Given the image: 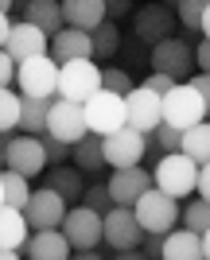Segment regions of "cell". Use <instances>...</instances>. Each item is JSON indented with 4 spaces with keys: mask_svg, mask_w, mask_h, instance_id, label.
<instances>
[{
    "mask_svg": "<svg viewBox=\"0 0 210 260\" xmlns=\"http://www.w3.org/2000/svg\"><path fill=\"white\" fill-rule=\"evenodd\" d=\"M101 241L117 252H129L144 245V225L133 206H113L109 214H101Z\"/></svg>",
    "mask_w": 210,
    "mask_h": 260,
    "instance_id": "cell-7",
    "label": "cell"
},
{
    "mask_svg": "<svg viewBox=\"0 0 210 260\" xmlns=\"http://www.w3.org/2000/svg\"><path fill=\"white\" fill-rule=\"evenodd\" d=\"M89 39H94V58H117V54H121V43H125L117 20L98 23V27L89 31Z\"/></svg>",
    "mask_w": 210,
    "mask_h": 260,
    "instance_id": "cell-27",
    "label": "cell"
},
{
    "mask_svg": "<svg viewBox=\"0 0 210 260\" xmlns=\"http://www.w3.org/2000/svg\"><path fill=\"white\" fill-rule=\"evenodd\" d=\"M16 58H12L8 54V47H0V86H12V82H16Z\"/></svg>",
    "mask_w": 210,
    "mask_h": 260,
    "instance_id": "cell-36",
    "label": "cell"
},
{
    "mask_svg": "<svg viewBox=\"0 0 210 260\" xmlns=\"http://www.w3.org/2000/svg\"><path fill=\"white\" fill-rule=\"evenodd\" d=\"M144 155H148V132L125 124V128L105 136V163H109V167H133Z\"/></svg>",
    "mask_w": 210,
    "mask_h": 260,
    "instance_id": "cell-13",
    "label": "cell"
},
{
    "mask_svg": "<svg viewBox=\"0 0 210 260\" xmlns=\"http://www.w3.org/2000/svg\"><path fill=\"white\" fill-rule=\"evenodd\" d=\"M16 8H20V12H23V8H27V0H16Z\"/></svg>",
    "mask_w": 210,
    "mask_h": 260,
    "instance_id": "cell-48",
    "label": "cell"
},
{
    "mask_svg": "<svg viewBox=\"0 0 210 260\" xmlns=\"http://www.w3.org/2000/svg\"><path fill=\"white\" fill-rule=\"evenodd\" d=\"M125 105H129V124L140 132H156L160 120H164V93H156L148 86H133L125 93Z\"/></svg>",
    "mask_w": 210,
    "mask_h": 260,
    "instance_id": "cell-15",
    "label": "cell"
},
{
    "mask_svg": "<svg viewBox=\"0 0 210 260\" xmlns=\"http://www.w3.org/2000/svg\"><path fill=\"white\" fill-rule=\"evenodd\" d=\"M156 140H160V148H164V152H179V144H183V128H175V124L160 120V128H156Z\"/></svg>",
    "mask_w": 210,
    "mask_h": 260,
    "instance_id": "cell-35",
    "label": "cell"
},
{
    "mask_svg": "<svg viewBox=\"0 0 210 260\" xmlns=\"http://www.w3.org/2000/svg\"><path fill=\"white\" fill-rule=\"evenodd\" d=\"M133 210H136V217H140L144 233H167V229H175L179 217H183L179 198L167 194V190H160V186H148V190L133 202Z\"/></svg>",
    "mask_w": 210,
    "mask_h": 260,
    "instance_id": "cell-3",
    "label": "cell"
},
{
    "mask_svg": "<svg viewBox=\"0 0 210 260\" xmlns=\"http://www.w3.org/2000/svg\"><path fill=\"white\" fill-rule=\"evenodd\" d=\"M101 89V66L98 58H70L58 70V98L70 101H86Z\"/></svg>",
    "mask_w": 210,
    "mask_h": 260,
    "instance_id": "cell-8",
    "label": "cell"
},
{
    "mask_svg": "<svg viewBox=\"0 0 210 260\" xmlns=\"http://www.w3.org/2000/svg\"><path fill=\"white\" fill-rule=\"evenodd\" d=\"M179 225H187V229H195V233H206L210 229V198H195L187 210H183V217H179Z\"/></svg>",
    "mask_w": 210,
    "mask_h": 260,
    "instance_id": "cell-31",
    "label": "cell"
},
{
    "mask_svg": "<svg viewBox=\"0 0 210 260\" xmlns=\"http://www.w3.org/2000/svg\"><path fill=\"white\" fill-rule=\"evenodd\" d=\"M191 86L199 89V98H202V105H206V117H210V74H202V70H199V74L191 78Z\"/></svg>",
    "mask_w": 210,
    "mask_h": 260,
    "instance_id": "cell-39",
    "label": "cell"
},
{
    "mask_svg": "<svg viewBox=\"0 0 210 260\" xmlns=\"http://www.w3.org/2000/svg\"><path fill=\"white\" fill-rule=\"evenodd\" d=\"M20 117H23V93H12L8 86H0V136L20 128Z\"/></svg>",
    "mask_w": 210,
    "mask_h": 260,
    "instance_id": "cell-29",
    "label": "cell"
},
{
    "mask_svg": "<svg viewBox=\"0 0 210 260\" xmlns=\"http://www.w3.org/2000/svg\"><path fill=\"white\" fill-rule=\"evenodd\" d=\"M195 194L210 198V163H199V186H195Z\"/></svg>",
    "mask_w": 210,
    "mask_h": 260,
    "instance_id": "cell-41",
    "label": "cell"
},
{
    "mask_svg": "<svg viewBox=\"0 0 210 260\" xmlns=\"http://www.w3.org/2000/svg\"><path fill=\"white\" fill-rule=\"evenodd\" d=\"M16 8V0H0V12H12Z\"/></svg>",
    "mask_w": 210,
    "mask_h": 260,
    "instance_id": "cell-45",
    "label": "cell"
},
{
    "mask_svg": "<svg viewBox=\"0 0 210 260\" xmlns=\"http://www.w3.org/2000/svg\"><path fill=\"white\" fill-rule=\"evenodd\" d=\"M47 186H55L58 194L67 198V206H74V202H82V194H86V171L82 167H67V163H55L51 171H47Z\"/></svg>",
    "mask_w": 210,
    "mask_h": 260,
    "instance_id": "cell-21",
    "label": "cell"
},
{
    "mask_svg": "<svg viewBox=\"0 0 210 260\" xmlns=\"http://www.w3.org/2000/svg\"><path fill=\"white\" fill-rule=\"evenodd\" d=\"M4 167L27 175V179H35L39 171H47L51 159H47L43 140L32 136V132H23V136H4Z\"/></svg>",
    "mask_w": 210,
    "mask_h": 260,
    "instance_id": "cell-9",
    "label": "cell"
},
{
    "mask_svg": "<svg viewBox=\"0 0 210 260\" xmlns=\"http://www.w3.org/2000/svg\"><path fill=\"white\" fill-rule=\"evenodd\" d=\"M82 202H86V206H94L98 214H109V210L117 206V202H113V194H109V183H86Z\"/></svg>",
    "mask_w": 210,
    "mask_h": 260,
    "instance_id": "cell-32",
    "label": "cell"
},
{
    "mask_svg": "<svg viewBox=\"0 0 210 260\" xmlns=\"http://www.w3.org/2000/svg\"><path fill=\"white\" fill-rule=\"evenodd\" d=\"M0 179H4V198H8L12 206H27V198H32V179H27V175H20V171H12V167H4V171H0Z\"/></svg>",
    "mask_w": 210,
    "mask_h": 260,
    "instance_id": "cell-30",
    "label": "cell"
},
{
    "mask_svg": "<svg viewBox=\"0 0 210 260\" xmlns=\"http://www.w3.org/2000/svg\"><path fill=\"white\" fill-rule=\"evenodd\" d=\"M202 35L210 39V0H206V8H202Z\"/></svg>",
    "mask_w": 210,
    "mask_h": 260,
    "instance_id": "cell-43",
    "label": "cell"
},
{
    "mask_svg": "<svg viewBox=\"0 0 210 260\" xmlns=\"http://www.w3.org/2000/svg\"><path fill=\"white\" fill-rule=\"evenodd\" d=\"M58 70L63 62L51 51L32 54L16 66V86L23 89V98H58Z\"/></svg>",
    "mask_w": 210,
    "mask_h": 260,
    "instance_id": "cell-1",
    "label": "cell"
},
{
    "mask_svg": "<svg viewBox=\"0 0 210 260\" xmlns=\"http://www.w3.org/2000/svg\"><path fill=\"white\" fill-rule=\"evenodd\" d=\"M101 89L129 93V89H133V74H129L125 66H101Z\"/></svg>",
    "mask_w": 210,
    "mask_h": 260,
    "instance_id": "cell-33",
    "label": "cell"
},
{
    "mask_svg": "<svg viewBox=\"0 0 210 260\" xmlns=\"http://www.w3.org/2000/svg\"><path fill=\"white\" fill-rule=\"evenodd\" d=\"M70 159H74L82 171H101V167H105V136H98V132H86V136L74 144Z\"/></svg>",
    "mask_w": 210,
    "mask_h": 260,
    "instance_id": "cell-25",
    "label": "cell"
},
{
    "mask_svg": "<svg viewBox=\"0 0 210 260\" xmlns=\"http://www.w3.org/2000/svg\"><path fill=\"white\" fill-rule=\"evenodd\" d=\"M51 54L58 62H70V58H94V39H89L86 27H63V31L51 35Z\"/></svg>",
    "mask_w": 210,
    "mask_h": 260,
    "instance_id": "cell-19",
    "label": "cell"
},
{
    "mask_svg": "<svg viewBox=\"0 0 210 260\" xmlns=\"http://www.w3.org/2000/svg\"><path fill=\"white\" fill-rule=\"evenodd\" d=\"M140 86H148V89H156V93H167V89L175 86V78H171V74H160V70H152V74L144 78Z\"/></svg>",
    "mask_w": 210,
    "mask_h": 260,
    "instance_id": "cell-37",
    "label": "cell"
},
{
    "mask_svg": "<svg viewBox=\"0 0 210 260\" xmlns=\"http://www.w3.org/2000/svg\"><path fill=\"white\" fill-rule=\"evenodd\" d=\"M195 66H199L202 74H210V39H206V35H202L199 47H195Z\"/></svg>",
    "mask_w": 210,
    "mask_h": 260,
    "instance_id": "cell-38",
    "label": "cell"
},
{
    "mask_svg": "<svg viewBox=\"0 0 210 260\" xmlns=\"http://www.w3.org/2000/svg\"><path fill=\"white\" fill-rule=\"evenodd\" d=\"M202 256V233L187 225H175L164 233V260H199Z\"/></svg>",
    "mask_w": 210,
    "mask_h": 260,
    "instance_id": "cell-22",
    "label": "cell"
},
{
    "mask_svg": "<svg viewBox=\"0 0 210 260\" xmlns=\"http://www.w3.org/2000/svg\"><path fill=\"white\" fill-rule=\"evenodd\" d=\"M0 171H4V140H0Z\"/></svg>",
    "mask_w": 210,
    "mask_h": 260,
    "instance_id": "cell-47",
    "label": "cell"
},
{
    "mask_svg": "<svg viewBox=\"0 0 210 260\" xmlns=\"http://www.w3.org/2000/svg\"><path fill=\"white\" fill-rule=\"evenodd\" d=\"M43 51H51V35H47L39 23H32V20H16V23H12L8 54L16 58V62L32 58V54H43Z\"/></svg>",
    "mask_w": 210,
    "mask_h": 260,
    "instance_id": "cell-17",
    "label": "cell"
},
{
    "mask_svg": "<svg viewBox=\"0 0 210 260\" xmlns=\"http://www.w3.org/2000/svg\"><path fill=\"white\" fill-rule=\"evenodd\" d=\"M63 16H67L70 27H86V31H94L98 23L109 20L105 0H63Z\"/></svg>",
    "mask_w": 210,
    "mask_h": 260,
    "instance_id": "cell-23",
    "label": "cell"
},
{
    "mask_svg": "<svg viewBox=\"0 0 210 260\" xmlns=\"http://www.w3.org/2000/svg\"><path fill=\"white\" fill-rule=\"evenodd\" d=\"M4 202H8V198H4V179H0V206H4Z\"/></svg>",
    "mask_w": 210,
    "mask_h": 260,
    "instance_id": "cell-46",
    "label": "cell"
},
{
    "mask_svg": "<svg viewBox=\"0 0 210 260\" xmlns=\"http://www.w3.org/2000/svg\"><path fill=\"white\" fill-rule=\"evenodd\" d=\"M12 23H16V20H12L8 12H0V47H8V35H12Z\"/></svg>",
    "mask_w": 210,
    "mask_h": 260,
    "instance_id": "cell-42",
    "label": "cell"
},
{
    "mask_svg": "<svg viewBox=\"0 0 210 260\" xmlns=\"http://www.w3.org/2000/svg\"><path fill=\"white\" fill-rule=\"evenodd\" d=\"M23 20L39 23L47 35H55L67 27V16H63V0H27V8H23Z\"/></svg>",
    "mask_w": 210,
    "mask_h": 260,
    "instance_id": "cell-24",
    "label": "cell"
},
{
    "mask_svg": "<svg viewBox=\"0 0 210 260\" xmlns=\"http://www.w3.org/2000/svg\"><path fill=\"white\" fill-rule=\"evenodd\" d=\"M179 152H187L195 163H210V117L199 120V124H191V128H183Z\"/></svg>",
    "mask_w": 210,
    "mask_h": 260,
    "instance_id": "cell-26",
    "label": "cell"
},
{
    "mask_svg": "<svg viewBox=\"0 0 210 260\" xmlns=\"http://www.w3.org/2000/svg\"><path fill=\"white\" fill-rule=\"evenodd\" d=\"M175 23H179V12L167 0H152V4H140L133 12V35L144 47H156L160 39L175 35Z\"/></svg>",
    "mask_w": 210,
    "mask_h": 260,
    "instance_id": "cell-4",
    "label": "cell"
},
{
    "mask_svg": "<svg viewBox=\"0 0 210 260\" xmlns=\"http://www.w3.org/2000/svg\"><path fill=\"white\" fill-rule=\"evenodd\" d=\"M74 252V245L67 241L63 229H32V237L23 245V256L32 260H67Z\"/></svg>",
    "mask_w": 210,
    "mask_h": 260,
    "instance_id": "cell-18",
    "label": "cell"
},
{
    "mask_svg": "<svg viewBox=\"0 0 210 260\" xmlns=\"http://www.w3.org/2000/svg\"><path fill=\"white\" fill-rule=\"evenodd\" d=\"M39 140H43V148H47V159H51V167H55V163H67L70 152H74V144L58 140V136H51V132H39Z\"/></svg>",
    "mask_w": 210,
    "mask_h": 260,
    "instance_id": "cell-34",
    "label": "cell"
},
{
    "mask_svg": "<svg viewBox=\"0 0 210 260\" xmlns=\"http://www.w3.org/2000/svg\"><path fill=\"white\" fill-rule=\"evenodd\" d=\"M27 237H32V221H27V214H23L20 206L4 202V206H0V249L23 252Z\"/></svg>",
    "mask_w": 210,
    "mask_h": 260,
    "instance_id": "cell-20",
    "label": "cell"
},
{
    "mask_svg": "<svg viewBox=\"0 0 210 260\" xmlns=\"http://www.w3.org/2000/svg\"><path fill=\"white\" fill-rule=\"evenodd\" d=\"M86 105V124L89 132L98 136H109V132L125 128L129 124V105H125V93H113V89H98L94 98L82 101Z\"/></svg>",
    "mask_w": 210,
    "mask_h": 260,
    "instance_id": "cell-5",
    "label": "cell"
},
{
    "mask_svg": "<svg viewBox=\"0 0 210 260\" xmlns=\"http://www.w3.org/2000/svg\"><path fill=\"white\" fill-rule=\"evenodd\" d=\"M167 4H179V0H167Z\"/></svg>",
    "mask_w": 210,
    "mask_h": 260,
    "instance_id": "cell-49",
    "label": "cell"
},
{
    "mask_svg": "<svg viewBox=\"0 0 210 260\" xmlns=\"http://www.w3.org/2000/svg\"><path fill=\"white\" fill-rule=\"evenodd\" d=\"M51 101L55 98H23V117H20V132H47V117H51Z\"/></svg>",
    "mask_w": 210,
    "mask_h": 260,
    "instance_id": "cell-28",
    "label": "cell"
},
{
    "mask_svg": "<svg viewBox=\"0 0 210 260\" xmlns=\"http://www.w3.org/2000/svg\"><path fill=\"white\" fill-rule=\"evenodd\" d=\"M67 198L58 194L55 186H35L32 198H27V206H23V214H27V221H32V229H58L63 225V217H67Z\"/></svg>",
    "mask_w": 210,
    "mask_h": 260,
    "instance_id": "cell-14",
    "label": "cell"
},
{
    "mask_svg": "<svg viewBox=\"0 0 210 260\" xmlns=\"http://www.w3.org/2000/svg\"><path fill=\"white\" fill-rule=\"evenodd\" d=\"M148 186H156V179L140 163H133V167H113V175H109V194H113L117 206H133Z\"/></svg>",
    "mask_w": 210,
    "mask_h": 260,
    "instance_id": "cell-16",
    "label": "cell"
},
{
    "mask_svg": "<svg viewBox=\"0 0 210 260\" xmlns=\"http://www.w3.org/2000/svg\"><path fill=\"white\" fill-rule=\"evenodd\" d=\"M152 179H156L160 190H167V194H175V198H187L199 186V163L191 159L187 152H164L152 167Z\"/></svg>",
    "mask_w": 210,
    "mask_h": 260,
    "instance_id": "cell-2",
    "label": "cell"
},
{
    "mask_svg": "<svg viewBox=\"0 0 210 260\" xmlns=\"http://www.w3.org/2000/svg\"><path fill=\"white\" fill-rule=\"evenodd\" d=\"M63 233H67V241L78 249H94V245H101V214L94 206H86V202H74V206L67 210V217H63Z\"/></svg>",
    "mask_w": 210,
    "mask_h": 260,
    "instance_id": "cell-12",
    "label": "cell"
},
{
    "mask_svg": "<svg viewBox=\"0 0 210 260\" xmlns=\"http://www.w3.org/2000/svg\"><path fill=\"white\" fill-rule=\"evenodd\" d=\"M164 120L175 124V128H191V124L206 120V105H202L199 89L191 86V82H175L164 93Z\"/></svg>",
    "mask_w": 210,
    "mask_h": 260,
    "instance_id": "cell-10",
    "label": "cell"
},
{
    "mask_svg": "<svg viewBox=\"0 0 210 260\" xmlns=\"http://www.w3.org/2000/svg\"><path fill=\"white\" fill-rule=\"evenodd\" d=\"M202 256L210 260V229H206V233H202Z\"/></svg>",
    "mask_w": 210,
    "mask_h": 260,
    "instance_id": "cell-44",
    "label": "cell"
},
{
    "mask_svg": "<svg viewBox=\"0 0 210 260\" xmlns=\"http://www.w3.org/2000/svg\"><path fill=\"white\" fill-rule=\"evenodd\" d=\"M105 12H109V20H121L133 12V0H105Z\"/></svg>",
    "mask_w": 210,
    "mask_h": 260,
    "instance_id": "cell-40",
    "label": "cell"
},
{
    "mask_svg": "<svg viewBox=\"0 0 210 260\" xmlns=\"http://www.w3.org/2000/svg\"><path fill=\"white\" fill-rule=\"evenodd\" d=\"M47 132L58 136V140H67V144H78L89 132L86 105H82V101H70V98H55L51 101V117H47Z\"/></svg>",
    "mask_w": 210,
    "mask_h": 260,
    "instance_id": "cell-11",
    "label": "cell"
},
{
    "mask_svg": "<svg viewBox=\"0 0 210 260\" xmlns=\"http://www.w3.org/2000/svg\"><path fill=\"white\" fill-rule=\"evenodd\" d=\"M148 62H152V70L171 74L175 82L195 74V51H191V43L183 35H167V39H160L156 47H148Z\"/></svg>",
    "mask_w": 210,
    "mask_h": 260,
    "instance_id": "cell-6",
    "label": "cell"
}]
</instances>
